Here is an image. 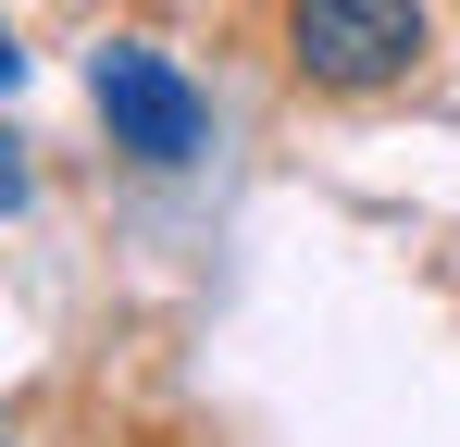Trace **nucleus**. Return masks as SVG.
Here are the masks:
<instances>
[{"mask_svg":"<svg viewBox=\"0 0 460 447\" xmlns=\"http://www.w3.org/2000/svg\"><path fill=\"white\" fill-rule=\"evenodd\" d=\"M87 100H100L112 149H125V162H150V174H187V162L212 149V100L162 63V50H137V38H112V50L87 63Z\"/></svg>","mask_w":460,"mask_h":447,"instance_id":"2","label":"nucleus"},{"mask_svg":"<svg viewBox=\"0 0 460 447\" xmlns=\"http://www.w3.org/2000/svg\"><path fill=\"white\" fill-rule=\"evenodd\" d=\"M0 447H13V435H0Z\"/></svg>","mask_w":460,"mask_h":447,"instance_id":"5","label":"nucleus"},{"mask_svg":"<svg viewBox=\"0 0 460 447\" xmlns=\"http://www.w3.org/2000/svg\"><path fill=\"white\" fill-rule=\"evenodd\" d=\"M38 199V174H25V149H13V125H0V212H25Z\"/></svg>","mask_w":460,"mask_h":447,"instance_id":"3","label":"nucleus"},{"mask_svg":"<svg viewBox=\"0 0 460 447\" xmlns=\"http://www.w3.org/2000/svg\"><path fill=\"white\" fill-rule=\"evenodd\" d=\"M423 50H436L423 0H287V63H299L311 87H336V100L398 87Z\"/></svg>","mask_w":460,"mask_h":447,"instance_id":"1","label":"nucleus"},{"mask_svg":"<svg viewBox=\"0 0 460 447\" xmlns=\"http://www.w3.org/2000/svg\"><path fill=\"white\" fill-rule=\"evenodd\" d=\"M0 87H25V50H13V25H0Z\"/></svg>","mask_w":460,"mask_h":447,"instance_id":"4","label":"nucleus"}]
</instances>
